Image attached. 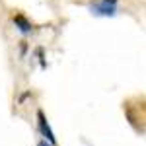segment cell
Masks as SVG:
<instances>
[{"mask_svg":"<svg viewBox=\"0 0 146 146\" xmlns=\"http://www.w3.org/2000/svg\"><path fill=\"white\" fill-rule=\"evenodd\" d=\"M142 101H144L142 109H138L135 105L133 98L123 103V111H125V115H127V119H129V125H131L135 131H136V127H138V133H140V135L146 133V100L144 98H142Z\"/></svg>","mask_w":146,"mask_h":146,"instance_id":"cell-1","label":"cell"},{"mask_svg":"<svg viewBox=\"0 0 146 146\" xmlns=\"http://www.w3.org/2000/svg\"><path fill=\"white\" fill-rule=\"evenodd\" d=\"M37 127H39V133L45 136V140L49 142L51 146H56V138H55V133H53V129L49 127L47 123V117L45 113L41 111V109H37Z\"/></svg>","mask_w":146,"mask_h":146,"instance_id":"cell-2","label":"cell"},{"mask_svg":"<svg viewBox=\"0 0 146 146\" xmlns=\"http://www.w3.org/2000/svg\"><path fill=\"white\" fill-rule=\"evenodd\" d=\"M12 22H14V25L18 27V31H22L23 35H29L31 31H33V23L29 22V20L23 16L22 12H16V14H12Z\"/></svg>","mask_w":146,"mask_h":146,"instance_id":"cell-3","label":"cell"},{"mask_svg":"<svg viewBox=\"0 0 146 146\" xmlns=\"http://www.w3.org/2000/svg\"><path fill=\"white\" fill-rule=\"evenodd\" d=\"M92 12L94 14H100V16H115V6L105 4L103 0H98L92 4Z\"/></svg>","mask_w":146,"mask_h":146,"instance_id":"cell-4","label":"cell"},{"mask_svg":"<svg viewBox=\"0 0 146 146\" xmlns=\"http://www.w3.org/2000/svg\"><path fill=\"white\" fill-rule=\"evenodd\" d=\"M35 53H37V56H39L41 68H45V66H47V62H45V58H43V49H41V47H37V49H35Z\"/></svg>","mask_w":146,"mask_h":146,"instance_id":"cell-5","label":"cell"},{"mask_svg":"<svg viewBox=\"0 0 146 146\" xmlns=\"http://www.w3.org/2000/svg\"><path fill=\"white\" fill-rule=\"evenodd\" d=\"M25 49H27V47H25V41H22V45H20V53H22V56L25 55Z\"/></svg>","mask_w":146,"mask_h":146,"instance_id":"cell-6","label":"cell"},{"mask_svg":"<svg viewBox=\"0 0 146 146\" xmlns=\"http://www.w3.org/2000/svg\"><path fill=\"white\" fill-rule=\"evenodd\" d=\"M103 2H105V4H109V6H115V4H117V0H103Z\"/></svg>","mask_w":146,"mask_h":146,"instance_id":"cell-7","label":"cell"},{"mask_svg":"<svg viewBox=\"0 0 146 146\" xmlns=\"http://www.w3.org/2000/svg\"><path fill=\"white\" fill-rule=\"evenodd\" d=\"M37 146H51V144H47V140H41V142H37Z\"/></svg>","mask_w":146,"mask_h":146,"instance_id":"cell-8","label":"cell"}]
</instances>
